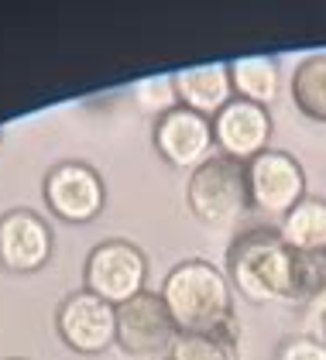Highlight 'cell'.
<instances>
[{
	"mask_svg": "<svg viewBox=\"0 0 326 360\" xmlns=\"http://www.w3.org/2000/svg\"><path fill=\"white\" fill-rule=\"evenodd\" d=\"M162 299L175 319L179 333L186 336H213L230 347H241L237 326V292L227 271L206 257H182L168 268L162 281Z\"/></svg>",
	"mask_w": 326,
	"mask_h": 360,
	"instance_id": "1",
	"label": "cell"
},
{
	"mask_svg": "<svg viewBox=\"0 0 326 360\" xmlns=\"http://www.w3.org/2000/svg\"><path fill=\"white\" fill-rule=\"evenodd\" d=\"M292 268H296V254L282 244L275 226L241 230L230 240L227 261H223V271L230 278L234 292L254 305L289 302Z\"/></svg>",
	"mask_w": 326,
	"mask_h": 360,
	"instance_id": "2",
	"label": "cell"
},
{
	"mask_svg": "<svg viewBox=\"0 0 326 360\" xmlns=\"http://www.w3.org/2000/svg\"><path fill=\"white\" fill-rule=\"evenodd\" d=\"M186 210L199 223H230L251 210L247 193V162L213 151L186 179Z\"/></svg>",
	"mask_w": 326,
	"mask_h": 360,
	"instance_id": "3",
	"label": "cell"
},
{
	"mask_svg": "<svg viewBox=\"0 0 326 360\" xmlns=\"http://www.w3.org/2000/svg\"><path fill=\"white\" fill-rule=\"evenodd\" d=\"M82 288L110 305L131 302L148 288V257L131 240H104L86 254Z\"/></svg>",
	"mask_w": 326,
	"mask_h": 360,
	"instance_id": "4",
	"label": "cell"
},
{
	"mask_svg": "<svg viewBox=\"0 0 326 360\" xmlns=\"http://www.w3.org/2000/svg\"><path fill=\"white\" fill-rule=\"evenodd\" d=\"M42 199L55 220L62 223H93L107 206V182L86 162H58L42 179Z\"/></svg>",
	"mask_w": 326,
	"mask_h": 360,
	"instance_id": "5",
	"label": "cell"
},
{
	"mask_svg": "<svg viewBox=\"0 0 326 360\" xmlns=\"http://www.w3.org/2000/svg\"><path fill=\"white\" fill-rule=\"evenodd\" d=\"M55 333L80 357L107 354L110 347H117V305L76 288L55 309Z\"/></svg>",
	"mask_w": 326,
	"mask_h": 360,
	"instance_id": "6",
	"label": "cell"
},
{
	"mask_svg": "<svg viewBox=\"0 0 326 360\" xmlns=\"http://www.w3.org/2000/svg\"><path fill=\"white\" fill-rule=\"evenodd\" d=\"M247 193H251V210L268 213L282 220L289 210H296L306 199V168L296 155L268 148L258 158L247 162Z\"/></svg>",
	"mask_w": 326,
	"mask_h": 360,
	"instance_id": "7",
	"label": "cell"
},
{
	"mask_svg": "<svg viewBox=\"0 0 326 360\" xmlns=\"http://www.w3.org/2000/svg\"><path fill=\"white\" fill-rule=\"evenodd\" d=\"M175 340H179V326L165 305L162 292L144 288L131 302L117 305V347L127 357L162 360Z\"/></svg>",
	"mask_w": 326,
	"mask_h": 360,
	"instance_id": "8",
	"label": "cell"
},
{
	"mask_svg": "<svg viewBox=\"0 0 326 360\" xmlns=\"http://www.w3.org/2000/svg\"><path fill=\"white\" fill-rule=\"evenodd\" d=\"M151 144H155V151L165 165L192 172L217 151L213 120L175 103L172 110L158 113L151 120Z\"/></svg>",
	"mask_w": 326,
	"mask_h": 360,
	"instance_id": "9",
	"label": "cell"
},
{
	"mask_svg": "<svg viewBox=\"0 0 326 360\" xmlns=\"http://www.w3.org/2000/svg\"><path fill=\"white\" fill-rule=\"evenodd\" d=\"M55 233L49 220L27 206L0 213V268L11 275H35L52 261Z\"/></svg>",
	"mask_w": 326,
	"mask_h": 360,
	"instance_id": "10",
	"label": "cell"
},
{
	"mask_svg": "<svg viewBox=\"0 0 326 360\" xmlns=\"http://www.w3.org/2000/svg\"><path fill=\"white\" fill-rule=\"evenodd\" d=\"M275 117L268 107L247 103V100H230L223 110L213 117V141L220 155H230L237 162H251L261 151L272 148Z\"/></svg>",
	"mask_w": 326,
	"mask_h": 360,
	"instance_id": "11",
	"label": "cell"
},
{
	"mask_svg": "<svg viewBox=\"0 0 326 360\" xmlns=\"http://www.w3.org/2000/svg\"><path fill=\"white\" fill-rule=\"evenodd\" d=\"M172 89L179 107L203 113V117H217L230 100H234V83H230V65L227 62H206V65H186L179 72H172Z\"/></svg>",
	"mask_w": 326,
	"mask_h": 360,
	"instance_id": "12",
	"label": "cell"
},
{
	"mask_svg": "<svg viewBox=\"0 0 326 360\" xmlns=\"http://www.w3.org/2000/svg\"><path fill=\"white\" fill-rule=\"evenodd\" d=\"M230 83H234V96L268 107L282 96V65L275 56H244L230 58Z\"/></svg>",
	"mask_w": 326,
	"mask_h": 360,
	"instance_id": "13",
	"label": "cell"
},
{
	"mask_svg": "<svg viewBox=\"0 0 326 360\" xmlns=\"http://www.w3.org/2000/svg\"><path fill=\"white\" fill-rule=\"evenodd\" d=\"M275 230L292 254H326V199L306 195L275 223Z\"/></svg>",
	"mask_w": 326,
	"mask_h": 360,
	"instance_id": "14",
	"label": "cell"
},
{
	"mask_svg": "<svg viewBox=\"0 0 326 360\" xmlns=\"http://www.w3.org/2000/svg\"><path fill=\"white\" fill-rule=\"evenodd\" d=\"M289 96L296 103V110L313 120L326 124V52L306 56L289 76Z\"/></svg>",
	"mask_w": 326,
	"mask_h": 360,
	"instance_id": "15",
	"label": "cell"
},
{
	"mask_svg": "<svg viewBox=\"0 0 326 360\" xmlns=\"http://www.w3.org/2000/svg\"><path fill=\"white\" fill-rule=\"evenodd\" d=\"M326 299V254H296L289 305H306Z\"/></svg>",
	"mask_w": 326,
	"mask_h": 360,
	"instance_id": "16",
	"label": "cell"
},
{
	"mask_svg": "<svg viewBox=\"0 0 326 360\" xmlns=\"http://www.w3.org/2000/svg\"><path fill=\"white\" fill-rule=\"evenodd\" d=\"M162 360H237V347L213 340V336H186L179 333V340L172 343V350Z\"/></svg>",
	"mask_w": 326,
	"mask_h": 360,
	"instance_id": "17",
	"label": "cell"
},
{
	"mask_svg": "<svg viewBox=\"0 0 326 360\" xmlns=\"http://www.w3.org/2000/svg\"><path fill=\"white\" fill-rule=\"evenodd\" d=\"M275 360H326V343L313 333H292L278 340Z\"/></svg>",
	"mask_w": 326,
	"mask_h": 360,
	"instance_id": "18",
	"label": "cell"
},
{
	"mask_svg": "<svg viewBox=\"0 0 326 360\" xmlns=\"http://www.w3.org/2000/svg\"><path fill=\"white\" fill-rule=\"evenodd\" d=\"M137 107L141 110H148V113H165V110H172L179 100H175V89H172V76H165V79H148V83H141L137 86Z\"/></svg>",
	"mask_w": 326,
	"mask_h": 360,
	"instance_id": "19",
	"label": "cell"
},
{
	"mask_svg": "<svg viewBox=\"0 0 326 360\" xmlns=\"http://www.w3.org/2000/svg\"><path fill=\"white\" fill-rule=\"evenodd\" d=\"M313 336L326 343V299H320V309H316V333H313Z\"/></svg>",
	"mask_w": 326,
	"mask_h": 360,
	"instance_id": "20",
	"label": "cell"
},
{
	"mask_svg": "<svg viewBox=\"0 0 326 360\" xmlns=\"http://www.w3.org/2000/svg\"><path fill=\"white\" fill-rule=\"evenodd\" d=\"M11 360H25V357H11Z\"/></svg>",
	"mask_w": 326,
	"mask_h": 360,
	"instance_id": "21",
	"label": "cell"
},
{
	"mask_svg": "<svg viewBox=\"0 0 326 360\" xmlns=\"http://www.w3.org/2000/svg\"><path fill=\"white\" fill-rule=\"evenodd\" d=\"M0 141H4V131H0Z\"/></svg>",
	"mask_w": 326,
	"mask_h": 360,
	"instance_id": "22",
	"label": "cell"
}]
</instances>
